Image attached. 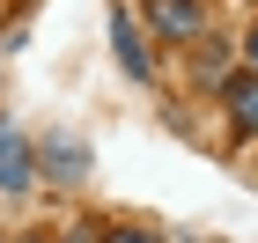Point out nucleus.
I'll return each mask as SVG.
<instances>
[{"label":"nucleus","mask_w":258,"mask_h":243,"mask_svg":"<svg viewBox=\"0 0 258 243\" xmlns=\"http://www.w3.org/2000/svg\"><path fill=\"white\" fill-rule=\"evenodd\" d=\"M140 15L155 37H199V22H207V0H140Z\"/></svg>","instance_id":"f257e3e1"},{"label":"nucleus","mask_w":258,"mask_h":243,"mask_svg":"<svg viewBox=\"0 0 258 243\" xmlns=\"http://www.w3.org/2000/svg\"><path fill=\"white\" fill-rule=\"evenodd\" d=\"M221 111H229V133L236 140H258V66L236 81H221Z\"/></svg>","instance_id":"f03ea898"},{"label":"nucleus","mask_w":258,"mask_h":243,"mask_svg":"<svg viewBox=\"0 0 258 243\" xmlns=\"http://www.w3.org/2000/svg\"><path fill=\"white\" fill-rule=\"evenodd\" d=\"M30 170H37V140H22L15 125L0 118V192H22Z\"/></svg>","instance_id":"7ed1b4c3"},{"label":"nucleus","mask_w":258,"mask_h":243,"mask_svg":"<svg viewBox=\"0 0 258 243\" xmlns=\"http://www.w3.org/2000/svg\"><path fill=\"white\" fill-rule=\"evenodd\" d=\"M111 44H118V66H125L133 81H148V74H155V59H148V44H140V22L125 15V8H111Z\"/></svg>","instance_id":"20e7f679"},{"label":"nucleus","mask_w":258,"mask_h":243,"mask_svg":"<svg viewBox=\"0 0 258 243\" xmlns=\"http://www.w3.org/2000/svg\"><path fill=\"white\" fill-rule=\"evenodd\" d=\"M37 170H52V177H81V170H89V147L67 140V133H44V140H37Z\"/></svg>","instance_id":"39448f33"},{"label":"nucleus","mask_w":258,"mask_h":243,"mask_svg":"<svg viewBox=\"0 0 258 243\" xmlns=\"http://www.w3.org/2000/svg\"><path fill=\"white\" fill-rule=\"evenodd\" d=\"M192 74H199V81H221V74H229V44H221V37L199 44V66H192Z\"/></svg>","instance_id":"423d86ee"},{"label":"nucleus","mask_w":258,"mask_h":243,"mask_svg":"<svg viewBox=\"0 0 258 243\" xmlns=\"http://www.w3.org/2000/svg\"><path fill=\"white\" fill-rule=\"evenodd\" d=\"M103 243H162L155 228H103Z\"/></svg>","instance_id":"0eeeda50"},{"label":"nucleus","mask_w":258,"mask_h":243,"mask_svg":"<svg viewBox=\"0 0 258 243\" xmlns=\"http://www.w3.org/2000/svg\"><path fill=\"white\" fill-rule=\"evenodd\" d=\"M243 59H251V66H258V30H251V44H243Z\"/></svg>","instance_id":"6e6552de"},{"label":"nucleus","mask_w":258,"mask_h":243,"mask_svg":"<svg viewBox=\"0 0 258 243\" xmlns=\"http://www.w3.org/2000/svg\"><path fill=\"white\" fill-rule=\"evenodd\" d=\"M30 243H37V236H30Z\"/></svg>","instance_id":"1a4fd4ad"}]
</instances>
